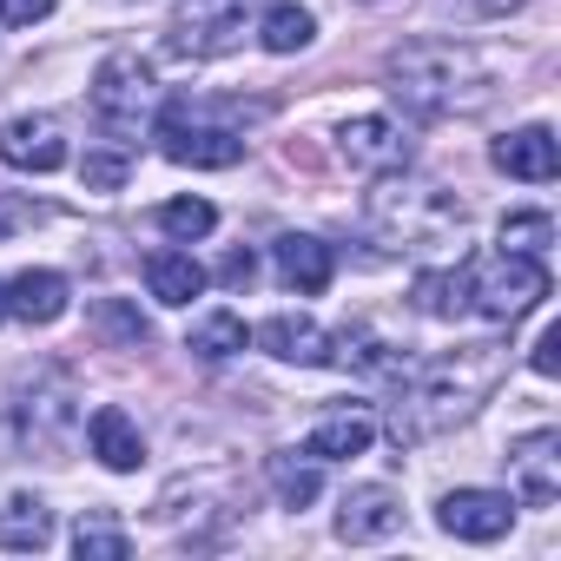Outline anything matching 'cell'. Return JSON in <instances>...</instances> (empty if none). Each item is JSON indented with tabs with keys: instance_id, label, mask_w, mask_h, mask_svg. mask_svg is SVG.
<instances>
[{
	"instance_id": "cell-33",
	"label": "cell",
	"mask_w": 561,
	"mask_h": 561,
	"mask_svg": "<svg viewBox=\"0 0 561 561\" xmlns=\"http://www.w3.org/2000/svg\"><path fill=\"white\" fill-rule=\"evenodd\" d=\"M60 8V0H0V21L8 27H34V21H47Z\"/></svg>"
},
{
	"instance_id": "cell-31",
	"label": "cell",
	"mask_w": 561,
	"mask_h": 561,
	"mask_svg": "<svg viewBox=\"0 0 561 561\" xmlns=\"http://www.w3.org/2000/svg\"><path fill=\"white\" fill-rule=\"evenodd\" d=\"M47 211L34 205V198H14V192H0V238L8 231H21V225H41Z\"/></svg>"
},
{
	"instance_id": "cell-25",
	"label": "cell",
	"mask_w": 561,
	"mask_h": 561,
	"mask_svg": "<svg viewBox=\"0 0 561 561\" xmlns=\"http://www.w3.org/2000/svg\"><path fill=\"white\" fill-rule=\"evenodd\" d=\"M271 489H277V502H285V508H305V502H318V456L311 462H298L291 449L285 456H271Z\"/></svg>"
},
{
	"instance_id": "cell-17",
	"label": "cell",
	"mask_w": 561,
	"mask_h": 561,
	"mask_svg": "<svg viewBox=\"0 0 561 561\" xmlns=\"http://www.w3.org/2000/svg\"><path fill=\"white\" fill-rule=\"evenodd\" d=\"M370 443H377V416H370V410H331V416L311 430L305 456H318V462H344V456H364Z\"/></svg>"
},
{
	"instance_id": "cell-5",
	"label": "cell",
	"mask_w": 561,
	"mask_h": 561,
	"mask_svg": "<svg viewBox=\"0 0 561 561\" xmlns=\"http://www.w3.org/2000/svg\"><path fill=\"white\" fill-rule=\"evenodd\" d=\"M548 298V264L528 251H502L469 264V311H482L489 324H515Z\"/></svg>"
},
{
	"instance_id": "cell-23",
	"label": "cell",
	"mask_w": 561,
	"mask_h": 561,
	"mask_svg": "<svg viewBox=\"0 0 561 561\" xmlns=\"http://www.w3.org/2000/svg\"><path fill=\"white\" fill-rule=\"evenodd\" d=\"M257 41H264V54H305L318 41V21H311V8H298V0H277L264 14V27H257Z\"/></svg>"
},
{
	"instance_id": "cell-35",
	"label": "cell",
	"mask_w": 561,
	"mask_h": 561,
	"mask_svg": "<svg viewBox=\"0 0 561 561\" xmlns=\"http://www.w3.org/2000/svg\"><path fill=\"white\" fill-rule=\"evenodd\" d=\"M449 8H462V14H508V8H522V0H449Z\"/></svg>"
},
{
	"instance_id": "cell-1",
	"label": "cell",
	"mask_w": 561,
	"mask_h": 561,
	"mask_svg": "<svg viewBox=\"0 0 561 561\" xmlns=\"http://www.w3.org/2000/svg\"><path fill=\"white\" fill-rule=\"evenodd\" d=\"M502 364H508L502 344H469V351H449V357L416 364V377L397 390L390 436H397V443H430V436H443L449 423H462V416L502 383Z\"/></svg>"
},
{
	"instance_id": "cell-10",
	"label": "cell",
	"mask_w": 561,
	"mask_h": 561,
	"mask_svg": "<svg viewBox=\"0 0 561 561\" xmlns=\"http://www.w3.org/2000/svg\"><path fill=\"white\" fill-rule=\"evenodd\" d=\"M508 469H515V502L548 508L561 495V436L554 430H528L508 443Z\"/></svg>"
},
{
	"instance_id": "cell-4",
	"label": "cell",
	"mask_w": 561,
	"mask_h": 561,
	"mask_svg": "<svg viewBox=\"0 0 561 561\" xmlns=\"http://www.w3.org/2000/svg\"><path fill=\"white\" fill-rule=\"evenodd\" d=\"M159 113V80L139 54H106L100 73H93V119L100 133H113L119 146H133Z\"/></svg>"
},
{
	"instance_id": "cell-3",
	"label": "cell",
	"mask_w": 561,
	"mask_h": 561,
	"mask_svg": "<svg viewBox=\"0 0 561 561\" xmlns=\"http://www.w3.org/2000/svg\"><path fill=\"white\" fill-rule=\"evenodd\" d=\"M462 218H469L462 198H449L443 185H383L370 198V225L397 251H436V244L462 238Z\"/></svg>"
},
{
	"instance_id": "cell-19",
	"label": "cell",
	"mask_w": 561,
	"mask_h": 561,
	"mask_svg": "<svg viewBox=\"0 0 561 561\" xmlns=\"http://www.w3.org/2000/svg\"><path fill=\"white\" fill-rule=\"evenodd\" d=\"M146 291H152L159 305H192V298L205 291V264H198L192 251H152V257H146Z\"/></svg>"
},
{
	"instance_id": "cell-26",
	"label": "cell",
	"mask_w": 561,
	"mask_h": 561,
	"mask_svg": "<svg viewBox=\"0 0 561 561\" xmlns=\"http://www.w3.org/2000/svg\"><path fill=\"white\" fill-rule=\"evenodd\" d=\"M73 548H80V561H126L133 554V535L119 522H106V515H87L73 528Z\"/></svg>"
},
{
	"instance_id": "cell-18",
	"label": "cell",
	"mask_w": 561,
	"mask_h": 561,
	"mask_svg": "<svg viewBox=\"0 0 561 561\" xmlns=\"http://www.w3.org/2000/svg\"><path fill=\"white\" fill-rule=\"evenodd\" d=\"M93 456L113 469V476H126V469H139L146 462V443H139V430H133V416L119 410V403H106V410H93Z\"/></svg>"
},
{
	"instance_id": "cell-22",
	"label": "cell",
	"mask_w": 561,
	"mask_h": 561,
	"mask_svg": "<svg viewBox=\"0 0 561 561\" xmlns=\"http://www.w3.org/2000/svg\"><path fill=\"white\" fill-rule=\"evenodd\" d=\"M416 311L423 318H462L469 311V264H456V271H423L416 277Z\"/></svg>"
},
{
	"instance_id": "cell-9",
	"label": "cell",
	"mask_w": 561,
	"mask_h": 561,
	"mask_svg": "<svg viewBox=\"0 0 561 561\" xmlns=\"http://www.w3.org/2000/svg\"><path fill=\"white\" fill-rule=\"evenodd\" d=\"M436 522H443V535H456V541H502L508 522H515V502H508L502 489H449V495L436 502Z\"/></svg>"
},
{
	"instance_id": "cell-16",
	"label": "cell",
	"mask_w": 561,
	"mask_h": 561,
	"mask_svg": "<svg viewBox=\"0 0 561 561\" xmlns=\"http://www.w3.org/2000/svg\"><path fill=\"white\" fill-rule=\"evenodd\" d=\"M257 351H271L277 364H331V337L311 318H264Z\"/></svg>"
},
{
	"instance_id": "cell-11",
	"label": "cell",
	"mask_w": 561,
	"mask_h": 561,
	"mask_svg": "<svg viewBox=\"0 0 561 561\" xmlns=\"http://www.w3.org/2000/svg\"><path fill=\"white\" fill-rule=\"evenodd\" d=\"M0 159H8L14 172H60L67 165V133L54 113H27L14 119L8 133H0Z\"/></svg>"
},
{
	"instance_id": "cell-29",
	"label": "cell",
	"mask_w": 561,
	"mask_h": 561,
	"mask_svg": "<svg viewBox=\"0 0 561 561\" xmlns=\"http://www.w3.org/2000/svg\"><path fill=\"white\" fill-rule=\"evenodd\" d=\"M126 172H133V159H126V152H87V159H80L87 192H119V185H126Z\"/></svg>"
},
{
	"instance_id": "cell-30",
	"label": "cell",
	"mask_w": 561,
	"mask_h": 561,
	"mask_svg": "<svg viewBox=\"0 0 561 561\" xmlns=\"http://www.w3.org/2000/svg\"><path fill=\"white\" fill-rule=\"evenodd\" d=\"M93 324H100L113 344H146V318H139L133 305H100V311H93Z\"/></svg>"
},
{
	"instance_id": "cell-34",
	"label": "cell",
	"mask_w": 561,
	"mask_h": 561,
	"mask_svg": "<svg viewBox=\"0 0 561 561\" xmlns=\"http://www.w3.org/2000/svg\"><path fill=\"white\" fill-rule=\"evenodd\" d=\"M251 277H257V257H251V251H231V257H225V285H238V291H244Z\"/></svg>"
},
{
	"instance_id": "cell-14",
	"label": "cell",
	"mask_w": 561,
	"mask_h": 561,
	"mask_svg": "<svg viewBox=\"0 0 561 561\" xmlns=\"http://www.w3.org/2000/svg\"><path fill=\"white\" fill-rule=\"evenodd\" d=\"M331 271H337V251H331L324 238H305V231L277 238V277H285L298 298H318V291L331 285Z\"/></svg>"
},
{
	"instance_id": "cell-2",
	"label": "cell",
	"mask_w": 561,
	"mask_h": 561,
	"mask_svg": "<svg viewBox=\"0 0 561 561\" xmlns=\"http://www.w3.org/2000/svg\"><path fill=\"white\" fill-rule=\"evenodd\" d=\"M383 87L403 113L416 119H449V113H469L489 100V67L476 47H456V41H410L383 60Z\"/></svg>"
},
{
	"instance_id": "cell-36",
	"label": "cell",
	"mask_w": 561,
	"mask_h": 561,
	"mask_svg": "<svg viewBox=\"0 0 561 561\" xmlns=\"http://www.w3.org/2000/svg\"><path fill=\"white\" fill-rule=\"evenodd\" d=\"M0 318H8V285H0Z\"/></svg>"
},
{
	"instance_id": "cell-24",
	"label": "cell",
	"mask_w": 561,
	"mask_h": 561,
	"mask_svg": "<svg viewBox=\"0 0 561 561\" xmlns=\"http://www.w3.org/2000/svg\"><path fill=\"white\" fill-rule=\"evenodd\" d=\"M185 351H192L198 364H225V357H238V351H244V318H238V311H211V318H198L192 337H185Z\"/></svg>"
},
{
	"instance_id": "cell-12",
	"label": "cell",
	"mask_w": 561,
	"mask_h": 561,
	"mask_svg": "<svg viewBox=\"0 0 561 561\" xmlns=\"http://www.w3.org/2000/svg\"><path fill=\"white\" fill-rule=\"evenodd\" d=\"M397 528H403V502H397L383 482L351 489L344 508H337V535H344V541H390Z\"/></svg>"
},
{
	"instance_id": "cell-7",
	"label": "cell",
	"mask_w": 561,
	"mask_h": 561,
	"mask_svg": "<svg viewBox=\"0 0 561 561\" xmlns=\"http://www.w3.org/2000/svg\"><path fill=\"white\" fill-rule=\"evenodd\" d=\"M159 146H165L172 165H198V172H218V165H238V159H244V139H238L231 126L198 119L192 100L165 106V119H159Z\"/></svg>"
},
{
	"instance_id": "cell-8",
	"label": "cell",
	"mask_w": 561,
	"mask_h": 561,
	"mask_svg": "<svg viewBox=\"0 0 561 561\" xmlns=\"http://www.w3.org/2000/svg\"><path fill=\"white\" fill-rule=\"evenodd\" d=\"M337 159H344L351 172H397V165L410 159V139H403L397 119H383V113H357V119L337 126Z\"/></svg>"
},
{
	"instance_id": "cell-21",
	"label": "cell",
	"mask_w": 561,
	"mask_h": 561,
	"mask_svg": "<svg viewBox=\"0 0 561 561\" xmlns=\"http://www.w3.org/2000/svg\"><path fill=\"white\" fill-rule=\"evenodd\" d=\"M67 430H73V403H67V390H54V397H27V403H21V443H34V449H60Z\"/></svg>"
},
{
	"instance_id": "cell-32",
	"label": "cell",
	"mask_w": 561,
	"mask_h": 561,
	"mask_svg": "<svg viewBox=\"0 0 561 561\" xmlns=\"http://www.w3.org/2000/svg\"><path fill=\"white\" fill-rule=\"evenodd\" d=\"M528 370H535V377H554V370H561V324H548V331L535 337V351H528Z\"/></svg>"
},
{
	"instance_id": "cell-15",
	"label": "cell",
	"mask_w": 561,
	"mask_h": 561,
	"mask_svg": "<svg viewBox=\"0 0 561 561\" xmlns=\"http://www.w3.org/2000/svg\"><path fill=\"white\" fill-rule=\"evenodd\" d=\"M67 277L60 271H21L14 285H8V318L21 324H60L67 318Z\"/></svg>"
},
{
	"instance_id": "cell-27",
	"label": "cell",
	"mask_w": 561,
	"mask_h": 561,
	"mask_svg": "<svg viewBox=\"0 0 561 561\" xmlns=\"http://www.w3.org/2000/svg\"><path fill=\"white\" fill-rule=\"evenodd\" d=\"M218 225V211L205 205V198H172V205H159V231L165 238H205Z\"/></svg>"
},
{
	"instance_id": "cell-13",
	"label": "cell",
	"mask_w": 561,
	"mask_h": 561,
	"mask_svg": "<svg viewBox=\"0 0 561 561\" xmlns=\"http://www.w3.org/2000/svg\"><path fill=\"white\" fill-rule=\"evenodd\" d=\"M495 172H508V179H528V185H541V179H554L561 172V146H554V133L548 126H522V133H508V139H495Z\"/></svg>"
},
{
	"instance_id": "cell-6",
	"label": "cell",
	"mask_w": 561,
	"mask_h": 561,
	"mask_svg": "<svg viewBox=\"0 0 561 561\" xmlns=\"http://www.w3.org/2000/svg\"><path fill=\"white\" fill-rule=\"evenodd\" d=\"M257 14V0H179V21H172V47L192 60H218L244 41Z\"/></svg>"
},
{
	"instance_id": "cell-20",
	"label": "cell",
	"mask_w": 561,
	"mask_h": 561,
	"mask_svg": "<svg viewBox=\"0 0 561 561\" xmlns=\"http://www.w3.org/2000/svg\"><path fill=\"white\" fill-rule=\"evenodd\" d=\"M47 541H54V515H47L34 495L0 502V548H14V554H41Z\"/></svg>"
},
{
	"instance_id": "cell-28",
	"label": "cell",
	"mask_w": 561,
	"mask_h": 561,
	"mask_svg": "<svg viewBox=\"0 0 561 561\" xmlns=\"http://www.w3.org/2000/svg\"><path fill=\"white\" fill-rule=\"evenodd\" d=\"M548 238H554V218H548V211H515V218H502V251H528V257H541Z\"/></svg>"
}]
</instances>
